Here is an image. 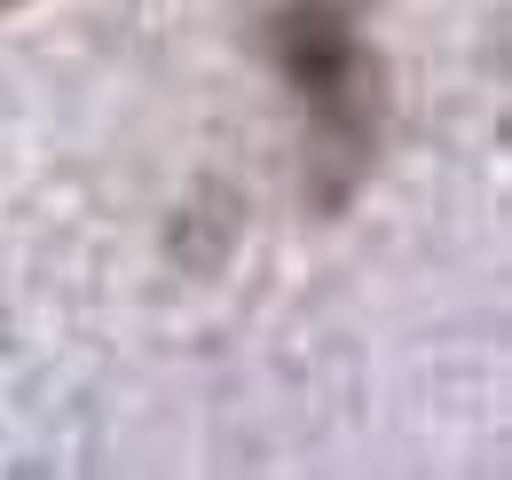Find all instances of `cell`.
<instances>
[{
	"label": "cell",
	"instance_id": "obj_1",
	"mask_svg": "<svg viewBox=\"0 0 512 480\" xmlns=\"http://www.w3.org/2000/svg\"><path fill=\"white\" fill-rule=\"evenodd\" d=\"M253 40L292 87L308 134V197L347 205L386 134V56L371 40V0H253Z\"/></svg>",
	"mask_w": 512,
	"mask_h": 480
},
{
	"label": "cell",
	"instance_id": "obj_2",
	"mask_svg": "<svg viewBox=\"0 0 512 480\" xmlns=\"http://www.w3.org/2000/svg\"><path fill=\"white\" fill-rule=\"evenodd\" d=\"M8 8H24V0H0V16H8Z\"/></svg>",
	"mask_w": 512,
	"mask_h": 480
}]
</instances>
